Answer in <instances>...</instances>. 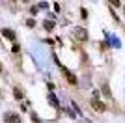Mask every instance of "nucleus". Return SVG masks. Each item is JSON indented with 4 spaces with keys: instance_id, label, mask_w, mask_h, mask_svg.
I'll list each match as a JSON object with an SVG mask.
<instances>
[{
    "instance_id": "nucleus-11",
    "label": "nucleus",
    "mask_w": 125,
    "mask_h": 123,
    "mask_svg": "<svg viewBox=\"0 0 125 123\" xmlns=\"http://www.w3.org/2000/svg\"><path fill=\"white\" fill-rule=\"evenodd\" d=\"M80 15H82V19H86V17H88V11H86V10H80Z\"/></svg>"
},
{
    "instance_id": "nucleus-10",
    "label": "nucleus",
    "mask_w": 125,
    "mask_h": 123,
    "mask_svg": "<svg viewBox=\"0 0 125 123\" xmlns=\"http://www.w3.org/2000/svg\"><path fill=\"white\" fill-rule=\"evenodd\" d=\"M26 26L34 28V26H36V20H34V19H28V20H26Z\"/></svg>"
},
{
    "instance_id": "nucleus-6",
    "label": "nucleus",
    "mask_w": 125,
    "mask_h": 123,
    "mask_svg": "<svg viewBox=\"0 0 125 123\" xmlns=\"http://www.w3.org/2000/svg\"><path fill=\"white\" fill-rule=\"evenodd\" d=\"M43 28H45V30H47V32H51L52 30V28H54V20H45V22H43Z\"/></svg>"
},
{
    "instance_id": "nucleus-4",
    "label": "nucleus",
    "mask_w": 125,
    "mask_h": 123,
    "mask_svg": "<svg viewBox=\"0 0 125 123\" xmlns=\"http://www.w3.org/2000/svg\"><path fill=\"white\" fill-rule=\"evenodd\" d=\"M63 75H65V78H67L69 84H77V77H75L73 73H69L67 69H63Z\"/></svg>"
},
{
    "instance_id": "nucleus-8",
    "label": "nucleus",
    "mask_w": 125,
    "mask_h": 123,
    "mask_svg": "<svg viewBox=\"0 0 125 123\" xmlns=\"http://www.w3.org/2000/svg\"><path fill=\"white\" fill-rule=\"evenodd\" d=\"M13 95H15V99H22V90L21 88H15V90H13Z\"/></svg>"
},
{
    "instance_id": "nucleus-7",
    "label": "nucleus",
    "mask_w": 125,
    "mask_h": 123,
    "mask_svg": "<svg viewBox=\"0 0 125 123\" xmlns=\"http://www.w3.org/2000/svg\"><path fill=\"white\" fill-rule=\"evenodd\" d=\"M49 101H51V104H52V106H54V108H58V101H56V97L52 95V92L49 93Z\"/></svg>"
},
{
    "instance_id": "nucleus-9",
    "label": "nucleus",
    "mask_w": 125,
    "mask_h": 123,
    "mask_svg": "<svg viewBox=\"0 0 125 123\" xmlns=\"http://www.w3.org/2000/svg\"><path fill=\"white\" fill-rule=\"evenodd\" d=\"M101 92L104 93V95H110V90H108V84H103V90Z\"/></svg>"
},
{
    "instance_id": "nucleus-3",
    "label": "nucleus",
    "mask_w": 125,
    "mask_h": 123,
    "mask_svg": "<svg viewBox=\"0 0 125 123\" xmlns=\"http://www.w3.org/2000/svg\"><path fill=\"white\" fill-rule=\"evenodd\" d=\"M6 121L8 123H21V118H19V114H8Z\"/></svg>"
},
{
    "instance_id": "nucleus-12",
    "label": "nucleus",
    "mask_w": 125,
    "mask_h": 123,
    "mask_svg": "<svg viewBox=\"0 0 125 123\" xmlns=\"http://www.w3.org/2000/svg\"><path fill=\"white\" fill-rule=\"evenodd\" d=\"M11 51H13V52H19V45H17V43H15V45L11 47Z\"/></svg>"
},
{
    "instance_id": "nucleus-1",
    "label": "nucleus",
    "mask_w": 125,
    "mask_h": 123,
    "mask_svg": "<svg viewBox=\"0 0 125 123\" xmlns=\"http://www.w3.org/2000/svg\"><path fill=\"white\" fill-rule=\"evenodd\" d=\"M92 108H94L95 112H104V110H106V104L95 99V101H92Z\"/></svg>"
},
{
    "instance_id": "nucleus-2",
    "label": "nucleus",
    "mask_w": 125,
    "mask_h": 123,
    "mask_svg": "<svg viewBox=\"0 0 125 123\" xmlns=\"http://www.w3.org/2000/svg\"><path fill=\"white\" fill-rule=\"evenodd\" d=\"M2 36H4V37H8L10 41H15V32H13V30H10V28H2Z\"/></svg>"
},
{
    "instance_id": "nucleus-5",
    "label": "nucleus",
    "mask_w": 125,
    "mask_h": 123,
    "mask_svg": "<svg viewBox=\"0 0 125 123\" xmlns=\"http://www.w3.org/2000/svg\"><path fill=\"white\" fill-rule=\"evenodd\" d=\"M77 36H78V39H82V41L88 39V34H86V30H84V28H78V30H77Z\"/></svg>"
},
{
    "instance_id": "nucleus-13",
    "label": "nucleus",
    "mask_w": 125,
    "mask_h": 123,
    "mask_svg": "<svg viewBox=\"0 0 125 123\" xmlns=\"http://www.w3.org/2000/svg\"><path fill=\"white\" fill-rule=\"evenodd\" d=\"M0 71H2V63H0Z\"/></svg>"
}]
</instances>
